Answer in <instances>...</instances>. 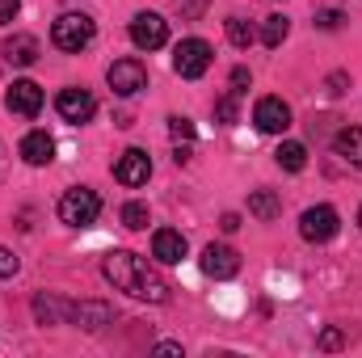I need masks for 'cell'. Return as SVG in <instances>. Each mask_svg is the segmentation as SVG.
Instances as JSON below:
<instances>
[{
	"label": "cell",
	"instance_id": "11",
	"mask_svg": "<svg viewBox=\"0 0 362 358\" xmlns=\"http://www.w3.org/2000/svg\"><path fill=\"white\" fill-rule=\"evenodd\" d=\"M198 266H202L206 278H232L240 270V253L232 245H206L202 258H198Z\"/></svg>",
	"mask_w": 362,
	"mask_h": 358
},
{
	"label": "cell",
	"instance_id": "32",
	"mask_svg": "<svg viewBox=\"0 0 362 358\" xmlns=\"http://www.w3.org/2000/svg\"><path fill=\"white\" fill-rule=\"evenodd\" d=\"M341 85H346V76H341V72H333V76H329V93L337 97V93H341Z\"/></svg>",
	"mask_w": 362,
	"mask_h": 358
},
{
	"label": "cell",
	"instance_id": "9",
	"mask_svg": "<svg viewBox=\"0 0 362 358\" xmlns=\"http://www.w3.org/2000/svg\"><path fill=\"white\" fill-rule=\"evenodd\" d=\"M55 110H59L64 122H89L93 114H97V97L89 89H59Z\"/></svg>",
	"mask_w": 362,
	"mask_h": 358
},
{
	"label": "cell",
	"instance_id": "24",
	"mask_svg": "<svg viewBox=\"0 0 362 358\" xmlns=\"http://www.w3.org/2000/svg\"><path fill=\"white\" fill-rule=\"evenodd\" d=\"M236 97H240V93L228 89L219 101H215V118H219V122H236V114H240V110H236Z\"/></svg>",
	"mask_w": 362,
	"mask_h": 358
},
{
	"label": "cell",
	"instance_id": "31",
	"mask_svg": "<svg viewBox=\"0 0 362 358\" xmlns=\"http://www.w3.org/2000/svg\"><path fill=\"white\" fill-rule=\"evenodd\" d=\"M219 228H223V232H236V228H240V215H236V211H228V215L219 219Z\"/></svg>",
	"mask_w": 362,
	"mask_h": 358
},
{
	"label": "cell",
	"instance_id": "30",
	"mask_svg": "<svg viewBox=\"0 0 362 358\" xmlns=\"http://www.w3.org/2000/svg\"><path fill=\"white\" fill-rule=\"evenodd\" d=\"M245 85H249V68H236L232 72V93H245Z\"/></svg>",
	"mask_w": 362,
	"mask_h": 358
},
{
	"label": "cell",
	"instance_id": "10",
	"mask_svg": "<svg viewBox=\"0 0 362 358\" xmlns=\"http://www.w3.org/2000/svg\"><path fill=\"white\" fill-rule=\"evenodd\" d=\"M253 122H257V131H266V135H282V131L291 127V105H286L282 97H262V101L253 105Z\"/></svg>",
	"mask_w": 362,
	"mask_h": 358
},
{
	"label": "cell",
	"instance_id": "29",
	"mask_svg": "<svg viewBox=\"0 0 362 358\" xmlns=\"http://www.w3.org/2000/svg\"><path fill=\"white\" fill-rule=\"evenodd\" d=\"M17 8H21V0H0V25H8L17 17Z\"/></svg>",
	"mask_w": 362,
	"mask_h": 358
},
{
	"label": "cell",
	"instance_id": "3",
	"mask_svg": "<svg viewBox=\"0 0 362 358\" xmlns=\"http://www.w3.org/2000/svg\"><path fill=\"white\" fill-rule=\"evenodd\" d=\"M93 34H97V25H93L89 13H64V17H55V25H51V42L59 47V51H85L93 42Z\"/></svg>",
	"mask_w": 362,
	"mask_h": 358
},
{
	"label": "cell",
	"instance_id": "14",
	"mask_svg": "<svg viewBox=\"0 0 362 358\" xmlns=\"http://www.w3.org/2000/svg\"><path fill=\"white\" fill-rule=\"evenodd\" d=\"M21 156H25V165L42 169V165L55 161V139H51L47 131H30V135L21 139Z\"/></svg>",
	"mask_w": 362,
	"mask_h": 358
},
{
	"label": "cell",
	"instance_id": "12",
	"mask_svg": "<svg viewBox=\"0 0 362 358\" xmlns=\"http://www.w3.org/2000/svg\"><path fill=\"white\" fill-rule=\"evenodd\" d=\"M4 105H8L13 114H21V118H34V114L42 110V89H38L34 81H13L8 93H4Z\"/></svg>",
	"mask_w": 362,
	"mask_h": 358
},
{
	"label": "cell",
	"instance_id": "15",
	"mask_svg": "<svg viewBox=\"0 0 362 358\" xmlns=\"http://www.w3.org/2000/svg\"><path fill=\"white\" fill-rule=\"evenodd\" d=\"M114 321V308L110 304H72V312H68V325H81V329H105Z\"/></svg>",
	"mask_w": 362,
	"mask_h": 358
},
{
	"label": "cell",
	"instance_id": "16",
	"mask_svg": "<svg viewBox=\"0 0 362 358\" xmlns=\"http://www.w3.org/2000/svg\"><path fill=\"white\" fill-rule=\"evenodd\" d=\"M4 59L8 64H17V68H30L34 59H38V38L34 34H13V38H4Z\"/></svg>",
	"mask_w": 362,
	"mask_h": 358
},
{
	"label": "cell",
	"instance_id": "8",
	"mask_svg": "<svg viewBox=\"0 0 362 358\" xmlns=\"http://www.w3.org/2000/svg\"><path fill=\"white\" fill-rule=\"evenodd\" d=\"M114 178L122 181V185H148V178H152V156L144 152V148H127L118 161H114Z\"/></svg>",
	"mask_w": 362,
	"mask_h": 358
},
{
	"label": "cell",
	"instance_id": "21",
	"mask_svg": "<svg viewBox=\"0 0 362 358\" xmlns=\"http://www.w3.org/2000/svg\"><path fill=\"white\" fill-rule=\"evenodd\" d=\"M286 34H291V21H286L282 13L266 17V25H262V42H266V47H282V42H286Z\"/></svg>",
	"mask_w": 362,
	"mask_h": 358
},
{
	"label": "cell",
	"instance_id": "23",
	"mask_svg": "<svg viewBox=\"0 0 362 358\" xmlns=\"http://www.w3.org/2000/svg\"><path fill=\"white\" fill-rule=\"evenodd\" d=\"M122 224H127L131 232H144V228H148V207H144V202H127V207H122Z\"/></svg>",
	"mask_w": 362,
	"mask_h": 358
},
{
	"label": "cell",
	"instance_id": "19",
	"mask_svg": "<svg viewBox=\"0 0 362 358\" xmlns=\"http://www.w3.org/2000/svg\"><path fill=\"white\" fill-rule=\"evenodd\" d=\"M274 161H278V169H286V173H299V169L308 165V148H303V144H295V139H286V144H278Z\"/></svg>",
	"mask_w": 362,
	"mask_h": 358
},
{
	"label": "cell",
	"instance_id": "34",
	"mask_svg": "<svg viewBox=\"0 0 362 358\" xmlns=\"http://www.w3.org/2000/svg\"><path fill=\"white\" fill-rule=\"evenodd\" d=\"M358 228H362V207H358Z\"/></svg>",
	"mask_w": 362,
	"mask_h": 358
},
{
	"label": "cell",
	"instance_id": "5",
	"mask_svg": "<svg viewBox=\"0 0 362 358\" xmlns=\"http://www.w3.org/2000/svg\"><path fill=\"white\" fill-rule=\"evenodd\" d=\"M206 68H211V42L206 38H181L177 51H173V72L185 81H198Z\"/></svg>",
	"mask_w": 362,
	"mask_h": 358
},
{
	"label": "cell",
	"instance_id": "20",
	"mask_svg": "<svg viewBox=\"0 0 362 358\" xmlns=\"http://www.w3.org/2000/svg\"><path fill=\"white\" fill-rule=\"evenodd\" d=\"M249 215H257V219H278L282 215V202H278V194H270V190H253L249 194Z\"/></svg>",
	"mask_w": 362,
	"mask_h": 358
},
{
	"label": "cell",
	"instance_id": "18",
	"mask_svg": "<svg viewBox=\"0 0 362 358\" xmlns=\"http://www.w3.org/2000/svg\"><path fill=\"white\" fill-rule=\"evenodd\" d=\"M68 312H72V304H64V299H55V295H34V316H38V325H68Z\"/></svg>",
	"mask_w": 362,
	"mask_h": 358
},
{
	"label": "cell",
	"instance_id": "1",
	"mask_svg": "<svg viewBox=\"0 0 362 358\" xmlns=\"http://www.w3.org/2000/svg\"><path fill=\"white\" fill-rule=\"evenodd\" d=\"M101 274L114 282V291H127V295L148 299V304H169V282H165L156 270L148 266L144 258H135V253H127V249L105 253Z\"/></svg>",
	"mask_w": 362,
	"mask_h": 358
},
{
	"label": "cell",
	"instance_id": "25",
	"mask_svg": "<svg viewBox=\"0 0 362 358\" xmlns=\"http://www.w3.org/2000/svg\"><path fill=\"white\" fill-rule=\"evenodd\" d=\"M169 135H173V139H185V144H194V122H189V118H181V114H173V118H169Z\"/></svg>",
	"mask_w": 362,
	"mask_h": 358
},
{
	"label": "cell",
	"instance_id": "6",
	"mask_svg": "<svg viewBox=\"0 0 362 358\" xmlns=\"http://www.w3.org/2000/svg\"><path fill=\"white\" fill-rule=\"evenodd\" d=\"M131 42H135L139 51L165 47V42H169V21H165L160 13H135V17H131Z\"/></svg>",
	"mask_w": 362,
	"mask_h": 358
},
{
	"label": "cell",
	"instance_id": "27",
	"mask_svg": "<svg viewBox=\"0 0 362 358\" xmlns=\"http://www.w3.org/2000/svg\"><path fill=\"white\" fill-rule=\"evenodd\" d=\"M341 21H346V17H341V13H337V8H325V13H320V17H316V25H320V30H337V25H341Z\"/></svg>",
	"mask_w": 362,
	"mask_h": 358
},
{
	"label": "cell",
	"instance_id": "4",
	"mask_svg": "<svg viewBox=\"0 0 362 358\" xmlns=\"http://www.w3.org/2000/svg\"><path fill=\"white\" fill-rule=\"evenodd\" d=\"M337 228H341V215H337L329 202H320V207H308V211L299 215V236H303V241H312V245H325V241H333V236H337Z\"/></svg>",
	"mask_w": 362,
	"mask_h": 358
},
{
	"label": "cell",
	"instance_id": "2",
	"mask_svg": "<svg viewBox=\"0 0 362 358\" xmlns=\"http://www.w3.org/2000/svg\"><path fill=\"white\" fill-rule=\"evenodd\" d=\"M97 215H101V198H97V190H89V185H72V190H64V198H59V219H64L68 228H93Z\"/></svg>",
	"mask_w": 362,
	"mask_h": 358
},
{
	"label": "cell",
	"instance_id": "33",
	"mask_svg": "<svg viewBox=\"0 0 362 358\" xmlns=\"http://www.w3.org/2000/svg\"><path fill=\"white\" fill-rule=\"evenodd\" d=\"M156 354H181V346H173V342H160V346H156Z\"/></svg>",
	"mask_w": 362,
	"mask_h": 358
},
{
	"label": "cell",
	"instance_id": "17",
	"mask_svg": "<svg viewBox=\"0 0 362 358\" xmlns=\"http://www.w3.org/2000/svg\"><path fill=\"white\" fill-rule=\"evenodd\" d=\"M333 152H337L350 169H358V173H362V127H346V131H337Z\"/></svg>",
	"mask_w": 362,
	"mask_h": 358
},
{
	"label": "cell",
	"instance_id": "26",
	"mask_svg": "<svg viewBox=\"0 0 362 358\" xmlns=\"http://www.w3.org/2000/svg\"><path fill=\"white\" fill-rule=\"evenodd\" d=\"M316 346H320V350H341V346H346V337H341V329H325Z\"/></svg>",
	"mask_w": 362,
	"mask_h": 358
},
{
	"label": "cell",
	"instance_id": "7",
	"mask_svg": "<svg viewBox=\"0 0 362 358\" xmlns=\"http://www.w3.org/2000/svg\"><path fill=\"white\" fill-rule=\"evenodd\" d=\"M105 81H110V89L118 93V97H135L139 89H148V68L139 59H114L110 72H105Z\"/></svg>",
	"mask_w": 362,
	"mask_h": 358
},
{
	"label": "cell",
	"instance_id": "22",
	"mask_svg": "<svg viewBox=\"0 0 362 358\" xmlns=\"http://www.w3.org/2000/svg\"><path fill=\"white\" fill-rule=\"evenodd\" d=\"M228 42L232 47H249L253 42V25L245 17H228Z\"/></svg>",
	"mask_w": 362,
	"mask_h": 358
},
{
	"label": "cell",
	"instance_id": "13",
	"mask_svg": "<svg viewBox=\"0 0 362 358\" xmlns=\"http://www.w3.org/2000/svg\"><path fill=\"white\" fill-rule=\"evenodd\" d=\"M152 258H156L160 266H177L181 258H185V236L173 232V228H160V232L152 236Z\"/></svg>",
	"mask_w": 362,
	"mask_h": 358
},
{
	"label": "cell",
	"instance_id": "28",
	"mask_svg": "<svg viewBox=\"0 0 362 358\" xmlns=\"http://www.w3.org/2000/svg\"><path fill=\"white\" fill-rule=\"evenodd\" d=\"M13 274H17V258L0 245V278H13Z\"/></svg>",
	"mask_w": 362,
	"mask_h": 358
}]
</instances>
